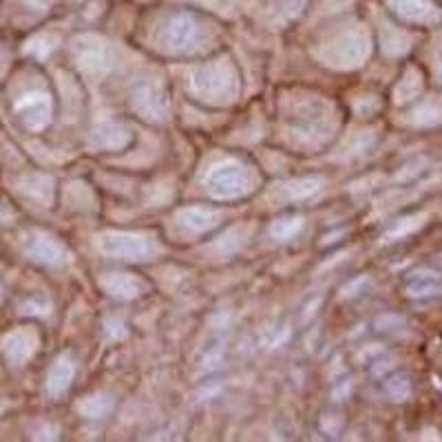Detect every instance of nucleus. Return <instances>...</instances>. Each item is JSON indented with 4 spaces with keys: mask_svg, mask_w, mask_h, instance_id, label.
Here are the masks:
<instances>
[{
    "mask_svg": "<svg viewBox=\"0 0 442 442\" xmlns=\"http://www.w3.org/2000/svg\"><path fill=\"white\" fill-rule=\"evenodd\" d=\"M392 5L407 20H429L436 16V7L429 0H392Z\"/></svg>",
    "mask_w": 442,
    "mask_h": 442,
    "instance_id": "obj_1",
    "label": "nucleus"
},
{
    "mask_svg": "<svg viewBox=\"0 0 442 442\" xmlns=\"http://www.w3.org/2000/svg\"><path fill=\"white\" fill-rule=\"evenodd\" d=\"M407 292L412 294V297H434V294L442 292V283L436 277H416L409 281V286H407Z\"/></svg>",
    "mask_w": 442,
    "mask_h": 442,
    "instance_id": "obj_2",
    "label": "nucleus"
},
{
    "mask_svg": "<svg viewBox=\"0 0 442 442\" xmlns=\"http://www.w3.org/2000/svg\"><path fill=\"white\" fill-rule=\"evenodd\" d=\"M387 389L396 396V398H405V396H409V383H407L405 378H394L389 385H387Z\"/></svg>",
    "mask_w": 442,
    "mask_h": 442,
    "instance_id": "obj_3",
    "label": "nucleus"
},
{
    "mask_svg": "<svg viewBox=\"0 0 442 442\" xmlns=\"http://www.w3.org/2000/svg\"><path fill=\"white\" fill-rule=\"evenodd\" d=\"M440 80H442V62H440Z\"/></svg>",
    "mask_w": 442,
    "mask_h": 442,
    "instance_id": "obj_4",
    "label": "nucleus"
}]
</instances>
